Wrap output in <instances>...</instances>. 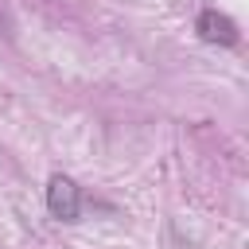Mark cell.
Masks as SVG:
<instances>
[{"label": "cell", "instance_id": "cell-1", "mask_svg": "<svg viewBox=\"0 0 249 249\" xmlns=\"http://www.w3.org/2000/svg\"><path fill=\"white\" fill-rule=\"evenodd\" d=\"M47 210H51L54 218H62V222H74L78 210H82V191H78V183L66 179V175H54V179L47 183Z\"/></svg>", "mask_w": 249, "mask_h": 249}, {"label": "cell", "instance_id": "cell-2", "mask_svg": "<svg viewBox=\"0 0 249 249\" xmlns=\"http://www.w3.org/2000/svg\"><path fill=\"white\" fill-rule=\"evenodd\" d=\"M195 31H198L206 43H218V47H233V43H237V23H233L226 12H214V8L198 12Z\"/></svg>", "mask_w": 249, "mask_h": 249}, {"label": "cell", "instance_id": "cell-3", "mask_svg": "<svg viewBox=\"0 0 249 249\" xmlns=\"http://www.w3.org/2000/svg\"><path fill=\"white\" fill-rule=\"evenodd\" d=\"M0 19H4V12H0Z\"/></svg>", "mask_w": 249, "mask_h": 249}]
</instances>
